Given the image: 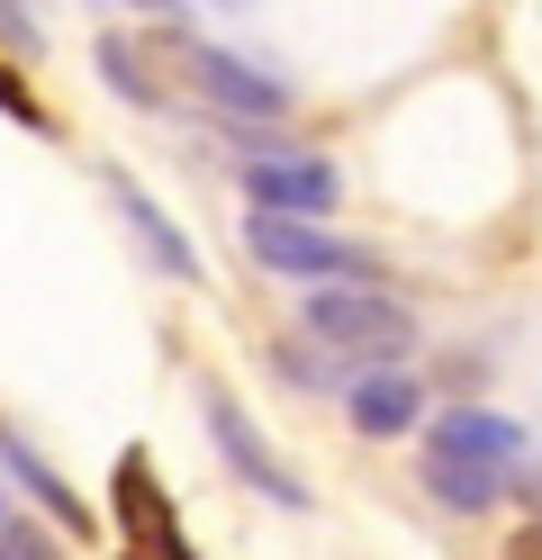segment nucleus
I'll list each match as a JSON object with an SVG mask.
<instances>
[{
  "label": "nucleus",
  "mask_w": 542,
  "mask_h": 560,
  "mask_svg": "<svg viewBox=\"0 0 542 560\" xmlns=\"http://www.w3.org/2000/svg\"><path fill=\"white\" fill-rule=\"evenodd\" d=\"M344 416H353L361 434H407L416 416H425V389L397 362H380L371 380H353V389H344Z\"/></svg>",
  "instance_id": "obj_9"
},
{
  "label": "nucleus",
  "mask_w": 542,
  "mask_h": 560,
  "mask_svg": "<svg viewBox=\"0 0 542 560\" xmlns=\"http://www.w3.org/2000/svg\"><path fill=\"white\" fill-rule=\"evenodd\" d=\"M0 452H10V470H19V479H27V488H36V498H46V506H55L64 524H82V506H72V488H64V479H55L46 462H36V452H27V434H19V425H0Z\"/></svg>",
  "instance_id": "obj_11"
},
{
  "label": "nucleus",
  "mask_w": 542,
  "mask_h": 560,
  "mask_svg": "<svg viewBox=\"0 0 542 560\" xmlns=\"http://www.w3.org/2000/svg\"><path fill=\"white\" fill-rule=\"evenodd\" d=\"M181 73L199 82V100L217 118H235V127H253V118H280L289 109V91L272 82V73H253V63H235L227 46H181Z\"/></svg>",
  "instance_id": "obj_5"
},
{
  "label": "nucleus",
  "mask_w": 542,
  "mask_h": 560,
  "mask_svg": "<svg viewBox=\"0 0 542 560\" xmlns=\"http://www.w3.org/2000/svg\"><path fill=\"white\" fill-rule=\"evenodd\" d=\"M199 416H208V434H217V452H227V470L244 479V488H263L272 506H308V488H299V470L280 462V452L253 434V416L217 389V380H199Z\"/></svg>",
  "instance_id": "obj_3"
},
{
  "label": "nucleus",
  "mask_w": 542,
  "mask_h": 560,
  "mask_svg": "<svg viewBox=\"0 0 542 560\" xmlns=\"http://www.w3.org/2000/svg\"><path fill=\"white\" fill-rule=\"evenodd\" d=\"M506 560H542V515L524 524V534H516V542H506Z\"/></svg>",
  "instance_id": "obj_13"
},
{
  "label": "nucleus",
  "mask_w": 542,
  "mask_h": 560,
  "mask_svg": "<svg viewBox=\"0 0 542 560\" xmlns=\"http://www.w3.org/2000/svg\"><path fill=\"white\" fill-rule=\"evenodd\" d=\"M244 254L263 271H289V280H361V254L335 235H316L308 218H272V208H253L244 218Z\"/></svg>",
  "instance_id": "obj_4"
},
{
  "label": "nucleus",
  "mask_w": 542,
  "mask_h": 560,
  "mask_svg": "<svg viewBox=\"0 0 542 560\" xmlns=\"http://www.w3.org/2000/svg\"><path fill=\"white\" fill-rule=\"evenodd\" d=\"M425 488L452 515H488L506 488H516V425L488 407H452L443 425L425 434Z\"/></svg>",
  "instance_id": "obj_1"
},
{
  "label": "nucleus",
  "mask_w": 542,
  "mask_h": 560,
  "mask_svg": "<svg viewBox=\"0 0 542 560\" xmlns=\"http://www.w3.org/2000/svg\"><path fill=\"white\" fill-rule=\"evenodd\" d=\"M0 27H10V37H19V0H0Z\"/></svg>",
  "instance_id": "obj_14"
},
{
  "label": "nucleus",
  "mask_w": 542,
  "mask_h": 560,
  "mask_svg": "<svg viewBox=\"0 0 542 560\" xmlns=\"http://www.w3.org/2000/svg\"><path fill=\"white\" fill-rule=\"evenodd\" d=\"M100 82H108V91H127L136 109H163V82L145 73V55H136L127 37H100Z\"/></svg>",
  "instance_id": "obj_10"
},
{
  "label": "nucleus",
  "mask_w": 542,
  "mask_h": 560,
  "mask_svg": "<svg viewBox=\"0 0 542 560\" xmlns=\"http://www.w3.org/2000/svg\"><path fill=\"white\" fill-rule=\"evenodd\" d=\"M308 335L325 343V353H344V362H397V353H416V317L397 307L389 290H353V280H325V290L308 299Z\"/></svg>",
  "instance_id": "obj_2"
},
{
  "label": "nucleus",
  "mask_w": 542,
  "mask_h": 560,
  "mask_svg": "<svg viewBox=\"0 0 542 560\" xmlns=\"http://www.w3.org/2000/svg\"><path fill=\"white\" fill-rule=\"evenodd\" d=\"M100 182H108V208L127 218V235L145 244V262H154V271H172V280H199V254H191V235H181V226L163 218V208H154V199H145V190L127 182V172H100Z\"/></svg>",
  "instance_id": "obj_8"
},
{
  "label": "nucleus",
  "mask_w": 542,
  "mask_h": 560,
  "mask_svg": "<svg viewBox=\"0 0 542 560\" xmlns=\"http://www.w3.org/2000/svg\"><path fill=\"white\" fill-rule=\"evenodd\" d=\"M0 560H64V551L36 534V524H0Z\"/></svg>",
  "instance_id": "obj_12"
},
{
  "label": "nucleus",
  "mask_w": 542,
  "mask_h": 560,
  "mask_svg": "<svg viewBox=\"0 0 542 560\" xmlns=\"http://www.w3.org/2000/svg\"><path fill=\"white\" fill-rule=\"evenodd\" d=\"M244 190H253V208H272V218H325L344 182H335V163H316V154H253Z\"/></svg>",
  "instance_id": "obj_6"
},
{
  "label": "nucleus",
  "mask_w": 542,
  "mask_h": 560,
  "mask_svg": "<svg viewBox=\"0 0 542 560\" xmlns=\"http://www.w3.org/2000/svg\"><path fill=\"white\" fill-rule=\"evenodd\" d=\"M118 515H127V560H191L181 515H172V498L154 488V462H145V452L118 462Z\"/></svg>",
  "instance_id": "obj_7"
}]
</instances>
